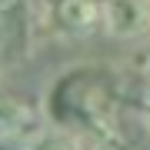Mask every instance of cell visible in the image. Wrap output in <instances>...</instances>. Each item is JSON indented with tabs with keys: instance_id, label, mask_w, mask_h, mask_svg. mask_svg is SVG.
<instances>
[{
	"instance_id": "cell-2",
	"label": "cell",
	"mask_w": 150,
	"mask_h": 150,
	"mask_svg": "<svg viewBox=\"0 0 150 150\" xmlns=\"http://www.w3.org/2000/svg\"><path fill=\"white\" fill-rule=\"evenodd\" d=\"M60 23L74 33H87L93 27H100V4L97 0H64L60 4Z\"/></svg>"
},
{
	"instance_id": "cell-3",
	"label": "cell",
	"mask_w": 150,
	"mask_h": 150,
	"mask_svg": "<svg viewBox=\"0 0 150 150\" xmlns=\"http://www.w3.org/2000/svg\"><path fill=\"white\" fill-rule=\"evenodd\" d=\"M37 134V117L17 100H0V137H27Z\"/></svg>"
},
{
	"instance_id": "cell-6",
	"label": "cell",
	"mask_w": 150,
	"mask_h": 150,
	"mask_svg": "<svg viewBox=\"0 0 150 150\" xmlns=\"http://www.w3.org/2000/svg\"><path fill=\"white\" fill-rule=\"evenodd\" d=\"M144 120H147V127H150V100L144 103Z\"/></svg>"
},
{
	"instance_id": "cell-4",
	"label": "cell",
	"mask_w": 150,
	"mask_h": 150,
	"mask_svg": "<svg viewBox=\"0 0 150 150\" xmlns=\"http://www.w3.org/2000/svg\"><path fill=\"white\" fill-rule=\"evenodd\" d=\"M27 150H80V147H77V140L67 137V134H37L27 144Z\"/></svg>"
},
{
	"instance_id": "cell-5",
	"label": "cell",
	"mask_w": 150,
	"mask_h": 150,
	"mask_svg": "<svg viewBox=\"0 0 150 150\" xmlns=\"http://www.w3.org/2000/svg\"><path fill=\"white\" fill-rule=\"evenodd\" d=\"M137 67L144 70V77H150V50H144V54H137Z\"/></svg>"
},
{
	"instance_id": "cell-1",
	"label": "cell",
	"mask_w": 150,
	"mask_h": 150,
	"mask_svg": "<svg viewBox=\"0 0 150 150\" xmlns=\"http://www.w3.org/2000/svg\"><path fill=\"white\" fill-rule=\"evenodd\" d=\"M100 27L117 37H140L150 30V0H100Z\"/></svg>"
}]
</instances>
